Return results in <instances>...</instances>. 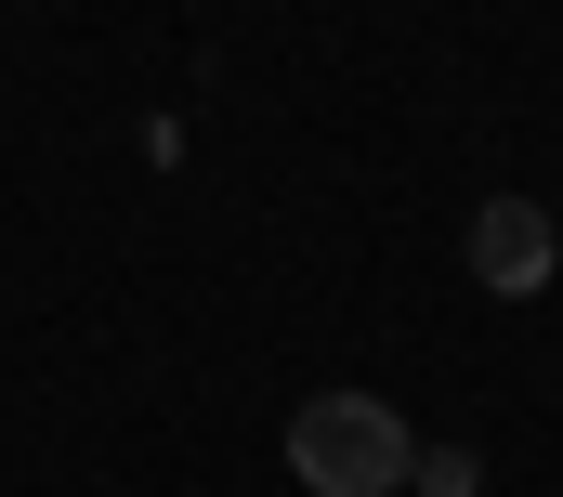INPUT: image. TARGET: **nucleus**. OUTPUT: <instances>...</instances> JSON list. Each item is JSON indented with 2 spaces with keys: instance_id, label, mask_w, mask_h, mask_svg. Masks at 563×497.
Here are the masks:
<instances>
[{
  "instance_id": "nucleus-1",
  "label": "nucleus",
  "mask_w": 563,
  "mask_h": 497,
  "mask_svg": "<svg viewBox=\"0 0 563 497\" xmlns=\"http://www.w3.org/2000/svg\"><path fill=\"white\" fill-rule=\"evenodd\" d=\"M407 459H420V432L394 419V393H301V419H288L301 497H407Z\"/></svg>"
},
{
  "instance_id": "nucleus-2",
  "label": "nucleus",
  "mask_w": 563,
  "mask_h": 497,
  "mask_svg": "<svg viewBox=\"0 0 563 497\" xmlns=\"http://www.w3.org/2000/svg\"><path fill=\"white\" fill-rule=\"evenodd\" d=\"M459 248H472V288H485V301H538V288L563 275V223L538 210V197H485Z\"/></svg>"
},
{
  "instance_id": "nucleus-3",
  "label": "nucleus",
  "mask_w": 563,
  "mask_h": 497,
  "mask_svg": "<svg viewBox=\"0 0 563 497\" xmlns=\"http://www.w3.org/2000/svg\"><path fill=\"white\" fill-rule=\"evenodd\" d=\"M407 497H485V459L472 445H420L407 459Z\"/></svg>"
}]
</instances>
